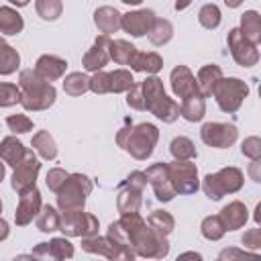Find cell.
Returning a JSON list of instances; mask_svg holds the SVG:
<instances>
[{
  "label": "cell",
  "instance_id": "cb8c5ba5",
  "mask_svg": "<svg viewBox=\"0 0 261 261\" xmlns=\"http://www.w3.org/2000/svg\"><path fill=\"white\" fill-rule=\"evenodd\" d=\"M2 94H4V100H2V104H4V106H8V104H12V102H16V100H18V92H16V88H14V86L4 84V86H2Z\"/></svg>",
  "mask_w": 261,
  "mask_h": 261
},
{
  "label": "cell",
  "instance_id": "ba28073f",
  "mask_svg": "<svg viewBox=\"0 0 261 261\" xmlns=\"http://www.w3.org/2000/svg\"><path fill=\"white\" fill-rule=\"evenodd\" d=\"M37 69L39 73H43L45 77L53 80V77H59L65 69V63L61 59H55V57H41L39 63H37Z\"/></svg>",
  "mask_w": 261,
  "mask_h": 261
},
{
  "label": "cell",
  "instance_id": "603a6c76",
  "mask_svg": "<svg viewBox=\"0 0 261 261\" xmlns=\"http://www.w3.org/2000/svg\"><path fill=\"white\" fill-rule=\"evenodd\" d=\"M243 153H247V155H251V157L261 155V141H259V139H249V141L243 145Z\"/></svg>",
  "mask_w": 261,
  "mask_h": 261
},
{
  "label": "cell",
  "instance_id": "44dd1931",
  "mask_svg": "<svg viewBox=\"0 0 261 261\" xmlns=\"http://www.w3.org/2000/svg\"><path fill=\"white\" fill-rule=\"evenodd\" d=\"M35 145H39V151L45 155V157H55V145L53 141L45 135V133H39L35 137Z\"/></svg>",
  "mask_w": 261,
  "mask_h": 261
},
{
  "label": "cell",
  "instance_id": "9c48e42d",
  "mask_svg": "<svg viewBox=\"0 0 261 261\" xmlns=\"http://www.w3.org/2000/svg\"><path fill=\"white\" fill-rule=\"evenodd\" d=\"M96 24H100L104 33L114 31L118 27V12L112 8H102L100 12H96Z\"/></svg>",
  "mask_w": 261,
  "mask_h": 261
},
{
  "label": "cell",
  "instance_id": "7402d4cb",
  "mask_svg": "<svg viewBox=\"0 0 261 261\" xmlns=\"http://www.w3.org/2000/svg\"><path fill=\"white\" fill-rule=\"evenodd\" d=\"M6 122H8V126H10L12 130H16V133H27V130L31 128V120L24 118V116H10Z\"/></svg>",
  "mask_w": 261,
  "mask_h": 261
},
{
  "label": "cell",
  "instance_id": "8992f818",
  "mask_svg": "<svg viewBox=\"0 0 261 261\" xmlns=\"http://www.w3.org/2000/svg\"><path fill=\"white\" fill-rule=\"evenodd\" d=\"M239 33H241V31H237V29L230 33V45L234 47V49H232L234 59H237L241 65H251V63L257 61V53H255V49H253L249 43H245V45L239 43Z\"/></svg>",
  "mask_w": 261,
  "mask_h": 261
},
{
  "label": "cell",
  "instance_id": "5b68a950",
  "mask_svg": "<svg viewBox=\"0 0 261 261\" xmlns=\"http://www.w3.org/2000/svg\"><path fill=\"white\" fill-rule=\"evenodd\" d=\"M171 80H173V90H175L177 96L192 98V94L198 92V88H196V84H194V80H192V75H190V71H188L186 67L173 69Z\"/></svg>",
  "mask_w": 261,
  "mask_h": 261
},
{
  "label": "cell",
  "instance_id": "2e32d148",
  "mask_svg": "<svg viewBox=\"0 0 261 261\" xmlns=\"http://www.w3.org/2000/svg\"><path fill=\"white\" fill-rule=\"evenodd\" d=\"M220 77V69L218 67H204L202 71H200V80H202V84H204V92L206 94H210L212 92V88H214V84H216V80Z\"/></svg>",
  "mask_w": 261,
  "mask_h": 261
},
{
  "label": "cell",
  "instance_id": "9a60e30c",
  "mask_svg": "<svg viewBox=\"0 0 261 261\" xmlns=\"http://www.w3.org/2000/svg\"><path fill=\"white\" fill-rule=\"evenodd\" d=\"M135 69H147V71H157L159 67H161V59L155 55V53H147V55H141L135 63Z\"/></svg>",
  "mask_w": 261,
  "mask_h": 261
},
{
  "label": "cell",
  "instance_id": "ac0fdd59",
  "mask_svg": "<svg viewBox=\"0 0 261 261\" xmlns=\"http://www.w3.org/2000/svg\"><path fill=\"white\" fill-rule=\"evenodd\" d=\"M14 65H18V55L8 45H2V73H10Z\"/></svg>",
  "mask_w": 261,
  "mask_h": 261
},
{
  "label": "cell",
  "instance_id": "7a4b0ae2",
  "mask_svg": "<svg viewBox=\"0 0 261 261\" xmlns=\"http://www.w3.org/2000/svg\"><path fill=\"white\" fill-rule=\"evenodd\" d=\"M216 96H218V104L222 110H237L241 100L247 96V86L241 84L239 80H224L218 90H216Z\"/></svg>",
  "mask_w": 261,
  "mask_h": 261
},
{
  "label": "cell",
  "instance_id": "ffe728a7",
  "mask_svg": "<svg viewBox=\"0 0 261 261\" xmlns=\"http://www.w3.org/2000/svg\"><path fill=\"white\" fill-rule=\"evenodd\" d=\"M86 77L84 75H80V73H71L67 80H65V90L69 92V94H80V92H84L86 90Z\"/></svg>",
  "mask_w": 261,
  "mask_h": 261
},
{
  "label": "cell",
  "instance_id": "5bb4252c",
  "mask_svg": "<svg viewBox=\"0 0 261 261\" xmlns=\"http://www.w3.org/2000/svg\"><path fill=\"white\" fill-rule=\"evenodd\" d=\"M100 45H102V39H100V43H96L94 51L86 55V67L88 69H98L106 63V53H104V49H100Z\"/></svg>",
  "mask_w": 261,
  "mask_h": 261
},
{
  "label": "cell",
  "instance_id": "8fae6325",
  "mask_svg": "<svg viewBox=\"0 0 261 261\" xmlns=\"http://www.w3.org/2000/svg\"><path fill=\"white\" fill-rule=\"evenodd\" d=\"M0 14H2V31H4L6 35H14V33H18V31L22 29L20 16H18L16 12H12L10 8H2Z\"/></svg>",
  "mask_w": 261,
  "mask_h": 261
},
{
  "label": "cell",
  "instance_id": "277c9868",
  "mask_svg": "<svg viewBox=\"0 0 261 261\" xmlns=\"http://www.w3.org/2000/svg\"><path fill=\"white\" fill-rule=\"evenodd\" d=\"M153 20V12L149 10H143V12H135V14H126L124 20H122V27L133 33L135 37H141L143 33L149 31V24Z\"/></svg>",
  "mask_w": 261,
  "mask_h": 261
},
{
  "label": "cell",
  "instance_id": "4316f807",
  "mask_svg": "<svg viewBox=\"0 0 261 261\" xmlns=\"http://www.w3.org/2000/svg\"><path fill=\"white\" fill-rule=\"evenodd\" d=\"M122 2H128V4H139L141 0H122Z\"/></svg>",
  "mask_w": 261,
  "mask_h": 261
},
{
  "label": "cell",
  "instance_id": "4fadbf2b",
  "mask_svg": "<svg viewBox=\"0 0 261 261\" xmlns=\"http://www.w3.org/2000/svg\"><path fill=\"white\" fill-rule=\"evenodd\" d=\"M200 22H202L204 27H208V29L218 27V22H220V12H218V8L212 6V4L204 6V8L200 10Z\"/></svg>",
  "mask_w": 261,
  "mask_h": 261
},
{
  "label": "cell",
  "instance_id": "3957f363",
  "mask_svg": "<svg viewBox=\"0 0 261 261\" xmlns=\"http://www.w3.org/2000/svg\"><path fill=\"white\" fill-rule=\"evenodd\" d=\"M202 137L208 145L224 147L234 141L237 130H234V126H228V124H206L202 128Z\"/></svg>",
  "mask_w": 261,
  "mask_h": 261
},
{
  "label": "cell",
  "instance_id": "d4e9b609",
  "mask_svg": "<svg viewBox=\"0 0 261 261\" xmlns=\"http://www.w3.org/2000/svg\"><path fill=\"white\" fill-rule=\"evenodd\" d=\"M224 2H226L228 6H239V4H241V0H224Z\"/></svg>",
  "mask_w": 261,
  "mask_h": 261
},
{
  "label": "cell",
  "instance_id": "d6986e66",
  "mask_svg": "<svg viewBox=\"0 0 261 261\" xmlns=\"http://www.w3.org/2000/svg\"><path fill=\"white\" fill-rule=\"evenodd\" d=\"M171 151H173V155L179 157V159H184V157H192V155H194L192 143H190L188 139H175V141L171 143Z\"/></svg>",
  "mask_w": 261,
  "mask_h": 261
},
{
  "label": "cell",
  "instance_id": "7c38bea8",
  "mask_svg": "<svg viewBox=\"0 0 261 261\" xmlns=\"http://www.w3.org/2000/svg\"><path fill=\"white\" fill-rule=\"evenodd\" d=\"M133 55H135V47H133V45H128V43H124V41L112 43V57H114L116 61H120V63H130Z\"/></svg>",
  "mask_w": 261,
  "mask_h": 261
},
{
  "label": "cell",
  "instance_id": "6da1fadb",
  "mask_svg": "<svg viewBox=\"0 0 261 261\" xmlns=\"http://www.w3.org/2000/svg\"><path fill=\"white\" fill-rule=\"evenodd\" d=\"M20 82H22V86L27 88V96H24V100H22V104H24L27 108H45V106H49V104L53 102V98H55L53 88L41 84L37 77H35V84H31V82H33V80H31V71H24V73L20 75Z\"/></svg>",
  "mask_w": 261,
  "mask_h": 261
},
{
  "label": "cell",
  "instance_id": "30bf717a",
  "mask_svg": "<svg viewBox=\"0 0 261 261\" xmlns=\"http://www.w3.org/2000/svg\"><path fill=\"white\" fill-rule=\"evenodd\" d=\"M243 29H245V33L251 41L261 39V18H259V14L257 12L243 14Z\"/></svg>",
  "mask_w": 261,
  "mask_h": 261
},
{
  "label": "cell",
  "instance_id": "484cf974",
  "mask_svg": "<svg viewBox=\"0 0 261 261\" xmlns=\"http://www.w3.org/2000/svg\"><path fill=\"white\" fill-rule=\"evenodd\" d=\"M10 2H14V4H18V6H22V4H27L29 0H10Z\"/></svg>",
  "mask_w": 261,
  "mask_h": 261
},
{
  "label": "cell",
  "instance_id": "52a82bcc",
  "mask_svg": "<svg viewBox=\"0 0 261 261\" xmlns=\"http://www.w3.org/2000/svg\"><path fill=\"white\" fill-rule=\"evenodd\" d=\"M37 169H39V163H37V159L29 153L24 165H20V167L14 171V181H12L14 190H16V188H18V190H24V184H31V179H35Z\"/></svg>",
  "mask_w": 261,
  "mask_h": 261
},
{
  "label": "cell",
  "instance_id": "e0dca14e",
  "mask_svg": "<svg viewBox=\"0 0 261 261\" xmlns=\"http://www.w3.org/2000/svg\"><path fill=\"white\" fill-rule=\"evenodd\" d=\"M37 10L43 14V18H55L61 10V4H59V0H39Z\"/></svg>",
  "mask_w": 261,
  "mask_h": 261
},
{
  "label": "cell",
  "instance_id": "83f0119b",
  "mask_svg": "<svg viewBox=\"0 0 261 261\" xmlns=\"http://www.w3.org/2000/svg\"><path fill=\"white\" fill-rule=\"evenodd\" d=\"M259 94H261V88H259Z\"/></svg>",
  "mask_w": 261,
  "mask_h": 261
}]
</instances>
